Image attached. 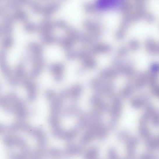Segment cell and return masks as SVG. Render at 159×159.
I'll use <instances>...</instances> for the list:
<instances>
[{
    "instance_id": "obj_1",
    "label": "cell",
    "mask_w": 159,
    "mask_h": 159,
    "mask_svg": "<svg viewBox=\"0 0 159 159\" xmlns=\"http://www.w3.org/2000/svg\"><path fill=\"white\" fill-rule=\"evenodd\" d=\"M31 48L34 54L35 60V66L32 72V75L36 77L40 74L44 66L43 49L40 45L36 43L32 44Z\"/></svg>"
},
{
    "instance_id": "obj_2",
    "label": "cell",
    "mask_w": 159,
    "mask_h": 159,
    "mask_svg": "<svg viewBox=\"0 0 159 159\" xmlns=\"http://www.w3.org/2000/svg\"><path fill=\"white\" fill-rule=\"evenodd\" d=\"M64 69L63 65L60 63L52 64L50 67V71L52 73L55 80L58 82L62 80Z\"/></svg>"
},
{
    "instance_id": "obj_3",
    "label": "cell",
    "mask_w": 159,
    "mask_h": 159,
    "mask_svg": "<svg viewBox=\"0 0 159 159\" xmlns=\"http://www.w3.org/2000/svg\"><path fill=\"white\" fill-rule=\"evenodd\" d=\"M121 0H97V7L101 10H107L119 5Z\"/></svg>"
},
{
    "instance_id": "obj_4",
    "label": "cell",
    "mask_w": 159,
    "mask_h": 159,
    "mask_svg": "<svg viewBox=\"0 0 159 159\" xmlns=\"http://www.w3.org/2000/svg\"><path fill=\"white\" fill-rule=\"evenodd\" d=\"M76 41L68 36L67 37H61L57 38V42L64 49L70 50L75 43Z\"/></svg>"
}]
</instances>
